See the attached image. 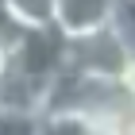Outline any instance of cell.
I'll use <instances>...</instances> for the list:
<instances>
[{
    "label": "cell",
    "instance_id": "obj_1",
    "mask_svg": "<svg viewBox=\"0 0 135 135\" xmlns=\"http://www.w3.org/2000/svg\"><path fill=\"white\" fill-rule=\"evenodd\" d=\"M66 70L135 77V31H127L112 20L81 39H66Z\"/></svg>",
    "mask_w": 135,
    "mask_h": 135
},
{
    "label": "cell",
    "instance_id": "obj_2",
    "mask_svg": "<svg viewBox=\"0 0 135 135\" xmlns=\"http://www.w3.org/2000/svg\"><path fill=\"white\" fill-rule=\"evenodd\" d=\"M120 0H50V27L62 39H81L116 20Z\"/></svg>",
    "mask_w": 135,
    "mask_h": 135
}]
</instances>
